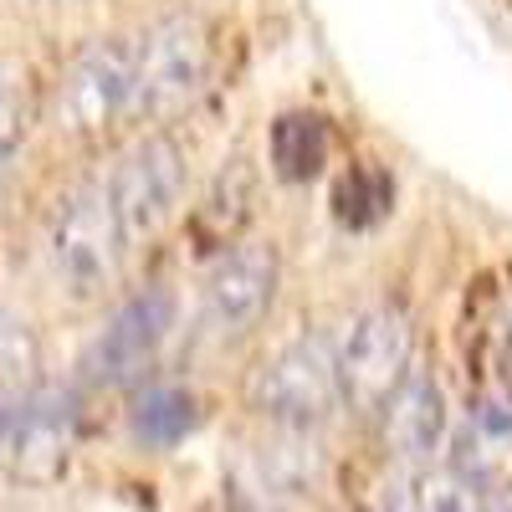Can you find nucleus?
I'll list each match as a JSON object with an SVG mask.
<instances>
[{"label": "nucleus", "instance_id": "a211bd4d", "mask_svg": "<svg viewBox=\"0 0 512 512\" xmlns=\"http://www.w3.org/2000/svg\"><path fill=\"white\" fill-rule=\"evenodd\" d=\"M482 512H512V492H492V497H482Z\"/></svg>", "mask_w": 512, "mask_h": 512}, {"label": "nucleus", "instance_id": "f3484780", "mask_svg": "<svg viewBox=\"0 0 512 512\" xmlns=\"http://www.w3.org/2000/svg\"><path fill=\"white\" fill-rule=\"evenodd\" d=\"M492 369H497L502 395L512 400V308H507V318H502L497 333H492Z\"/></svg>", "mask_w": 512, "mask_h": 512}, {"label": "nucleus", "instance_id": "f03ea898", "mask_svg": "<svg viewBox=\"0 0 512 512\" xmlns=\"http://www.w3.org/2000/svg\"><path fill=\"white\" fill-rule=\"evenodd\" d=\"M123 251H128V241L118 231V216H113L103 185H88V190L62 200L47 256H52L57 287L72 303H98L123 272Z\"/></svg>", "mask_w": 512, "mask_h": 512}, {"label": "nucleus", "instance_id": "9b49d317", "mask_svg": "<svg viewBox=\"0 0 512 512\" xmlns=\"http://www.w3.org/2000/svg\"><path fill=\"white\" fill-rule=\"evenodd\" d=\"M451 466L461 477H472L477 487L512 466V400L507 395H487L466 410V420L451 436Z\"/></svg>", "mask_w": 512, "mask_h": 512}, {"label": "nucleus", "instance_id": "9d476101", "mask_svg": "<svg viewBox=\"0 0 512 512\" xmlns=\"http://www.w3.org/2000/svg\"><path fill=\"white\" fill-rule=\"evenodd\" d=\"M379 415H384V446H390L405 466H431V456L451 436L446 390L431 369H410L405 384L390 395V405Z\"/></svg>", "mask_w": 512, "mask_h": 512}, {"label": "nucleus", "instance_id": "f8f14e48", "mask_svg": "<svg viewBox=\"0 0 512 512\" xmlns=\"http://www.w3.org/2000/svg\"><path fill=\"white\" fill-rule=\"evenodd\" d=\"M384 512H482V487L456 466H405L384 487Z\"/></svg>", "mask_w": 512, "mask_h": 512}, {"label": "nucleus", "instance_id": "2eb2a0df", "mask_svg": "<svg viewBox=\"0 0 512 512\" xmlns=\"http://www.w3.org/2000/svg\"><path fill=\"white\" fill-rule=\"evenodd\" d=\"M36 369H41V338H36V328L21 313L0 308V400L26 395L36 384Z\"/></svg>", "mask_w": 512, "mask_h": 512}, {"label": "nucleus", "instance_id": "1a4fd4ad", "mask_svg": "<svg viewBox=\"0 0 512 512\" xmlns=\"http://www.w3.org/2000/svg\"><path fill=\"white\" fill-rule=\"evenodd\" d=\"M169 333H175V292H164V287L134 292L128 303L113 308L108 328L98 333V344L88 354V374L98 384H134V379H144V369L159 359Z\"/></svg>", "mask_w": 512, "mask_h": 512}, {"label": "nucleus", "instance_id": "20e7f679", "mask_svg": "<svg viewBox=\"0 0 512 512\" xmlns=\"http://www.w3.org/2000/svg\"><path fill=\"white\" fill-rule=\"evenodd\" d=\"M210 31L200 16H164L134 47L139 103L134 118H175L185 113L210 82Z\"/></svg>", "mask_w": 512, "mask_h": 512}, {"label": "nucleus", "instance_id": "ddd939ff", "mask_svg": "<svg viewBox=\"0 0 512 512\" xmlns=\"http://www.w3.org/2000/svg\"><path fill=\"white\" fill-rule=\"evenodd\" d=\"M328 164V123L318 113H282L272 123V169L282 180L303 185Z\"/></svg>", "mask_w": 512, "mask_h": 512}, {"label": "nucleus", "instance_id": "423d86ee", "mask_svg": "<svg viewBox=\"0 0 512 512\" xmlns=\"http://www.w3.org/2000/svg\"><path fill=\"white\" fill-rule=\"evenodd\" d=\"M410 354H415V328L400 308L379 303L369 313H359L349 323V338L338 349V395L359 415H379L390 405V395L410 374Z\"/></svg>", "mask_w": 512, "mask_h": 512}, {"label": "nucleus", "instance_id": "7ed1b4c3", "mask_svg": "<svg viewBox=\"0 0 512 512\" xmlns=\"http://www.w3.org/2000/svg\"><path fill=\"white\" fill-rule=\"evenodd\" d=\"M139 103V72H134V47L118 36L93 41L88 52H77L72 67L62 72L52 93V128L72 139L108 134L123 118H134Z\"/></svg>", "mask_w": 512, "mask_h": 512}, {"label": "nucleus", "instance_id": "0eeeda50", "mask_svg": "<svg viewBox=\"0 0 512 512\" xmlns=\"http://www.w3.org/2000/svg\"><path fill=\"white\" fill-rule=\"evenodd\" d=\"M72 436H77L72 400L36 395V390L0 400V466L11 477L36 482V487L57 482L67 472Z\"/></svg>", "mask_w": 512, "mask_h": 512}, {"label": "nucleus", "instance_id": "dca6fc26", "mask_svg": "<svg viewBox=\"0 0 512 512\" xmlns=\"http://www.w3.org/2000/svg\"><path fill=\"white\" fill-rule=\"evenodd\" d=\"M21 139H26V88L16 77H0V169L11 164Z\"/></svg>", "mask_w": 512, "mask_h": 512}, {"label": "nucleus", "instance_id": "39448f33", "mask_svg": "<svg viewBox=\"0 0 512 512\" xmlns=\"http://www.w3.org/2000/svg\"><path fill=\"white\" fill-rule=\"evenodd\" d=\"M246 400L256 415H267L272 425H287V431L303 436L344 405V395H338V364L318 338H297V344L277 349L251 374Z\"/></svg>", "mask_w": 512, "mask_h": 512}, {"label": "nucleus", "instance_id": "f257e3e1", "mask_svg": "<svg viewBox=\"0 0 512 512\" xmlns=\"http://www.w3.org/2000/svg\"><path fill=\"white\" fill-rule=\"evenodd\" d=\"M185 185H190V154L180 149V139L169 134H144L134 139L113 175H108V205L118 216V231L128 246H144L154 241L169 221L180 216V200H185Z\"/></svg>", "mask_w": 512, "mask_h": 512}, {"label": "nucleus", "instance_id": "4468645a", "mask_svg": "<svg viewBox=\"0 0 512 512\" xmlns=\"http://www.w3.org/2000/svg\"><path fill=\"white\" fill-rule=\"evenodd\" d=\"M195 420H200V410H195L190 390H180V384H154L134 405V436L154 451H169L195 431Z\"/></svg>", "mask_w": 512, "mask_h": 512}, {"label": "nucleus", "instance_id": "6e6552de", "mask_svg": "<svg viewBox=\"0 0 512 512\" xmlns=\"http://www.w3.org/2000/svg\"><path fill=\"white\" fill-rule=\"evenodd\" d=\"M277 287H282L277 246L272 241H236L205 272V287H200L205 323L216 333H226V338H241L272 313Z\"/></svg>", "mask_w": 512, "mask_h": 512}]
</instances>
